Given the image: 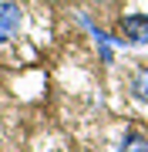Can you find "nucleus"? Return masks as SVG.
Wrapping results in <instances>:
<instances>
[{
    "label": "nucleus",
    "instance_id": "nucleus-1",
    "mask_svg": "<svg viewBox=\"0 0 148 152\" xmlns=\"http://www.w3.org/2000/svg\"><path fill=\"white\" fill-rule=\"evenodd\" d=\"M118 31H121V41L128 44H148V14H125Z\"/></svg>",
    "mask_w": 148,
    "mask_h": 152
},
{
    "label": "nucleus",
    "instance_id": "nucleus-2",
    "mask_svg": "<svg viewBox=\"0 0 148 152\" xmlns=\"http://www.w3.org/2000/svg\"><path fill=\"white\" fill-rule=\"evenodd\" d=\"M20 4H14V0H0V44H7L14 37L17 31H20Z\"/></svg>",
    "mask_w": 148,
    "mask_h": 152
},
{
    "label": "nucleus",
    "instance_id": "nucleus-3",
    "mask_svg": "<svg viewBox=\"0 0 148 152\" xmlns=\"http://www.w3.org/2000/svg\"><path fill=\"white\" fill-rule=\"evenodd\" d=\"M128 91H131L135 102L148 105V68H138L135 75H131V81H128Z\"/></svg>",
    "mask_w": 148,
    "mask_h": 152
},
{
    "label": "nucleus",
    "instance_id": "nucleus-4",
    "mask_svg": "<svg viewBox=\"0 0 148 152\" xmlns=\"http://www.w3.org/2000/svg\"><path fill=\"white\" fill-rule=\"evenodd\" d=\"M118 152H148V139H145L138 129H131V132H125V139H121V149H118Z\"/></svg>",
    "mask_w": 148,
    "mask_h": 152
}]
</instances>
